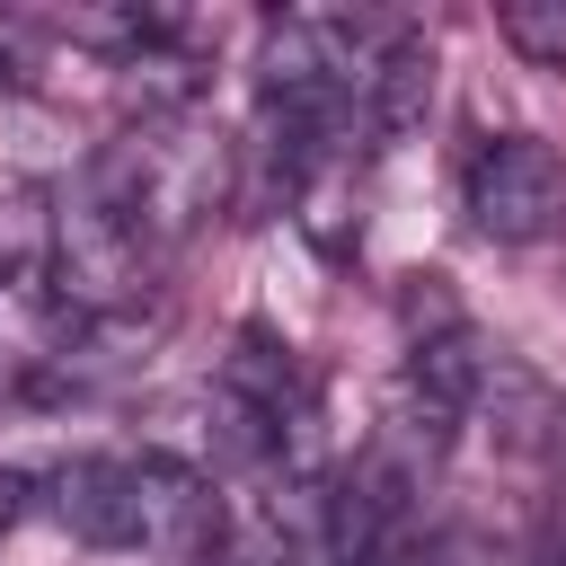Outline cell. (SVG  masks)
Wrapping results in <instances>:
<instances>
[{"mask_svg":"<svg viewBox=\"0 0 566 566\" xmlns=\"http://www.w3.org/2000/svg\"><path fill=\"white\" fill-rule=\"evenodd\" d=\"M327 566H424L407 478L354 469V478L327 495Z\"/></svg>","mask_w":566,"mask_h":566,"instance_id":"obj_4","label":"cell"},{"mask_svg":"<svg viewBox=\"0 0 566 566\" xmlns=\"http://www.w3.org/2000/svg\"><path fill=\"white\" fill-rule=\"evenodd\" d=\"M18 513H27V478H18V469H0V539L18 531Z\"/></svg>","mask_w":566,"mask_h":566,"instance_id":"obj_8","label":"cell"},{"mask_svg":"<svg viewBox=\"0 0 566 566\" xmlns=\"http://www.w3.org/2000/svg\"><path fill=\"white\" fill-rule=\"evenodd\" d=\"M469 221L504 248H531L566 221V159L539 133H495L469 150Z\"/></svg>","mask_w":566,"mask_h":566,"instance_id":"obj_2","label":"cell"},{"mask_svg":"<svg viewBox=\"0 0 566 566\" xmlns=\"http://www.w3.org/2000/svg\"><path fill=\"white\" fill-rule=\"evenodd\" d=\"M9 389H18V371H9V354H0V398H9Z\"/></svg>","mask_w":566,"mask_h":566,"instance_id":"obj_9","label":"cell"},{"mask_svg":"<svg viewBox=\"0 0 566 566\" xmlns=\"http://www.w3.org/2000/svg\"><path fill=\"white\" fill-rule=\"evenodd\" d=\"M424 88H433V44H424V35H398L389 62H380V80H371V133L398 142V133L424 115Z\"/></svg>","mask_w":566,"mask_h":566,"instance_id":"obj_6","label":"cell"},{"mask_svg":"<svg viewBox=\"0 0 566 566\" xmlns=\"http://www.w3.org/2000/svg\"><path fill=\"white\" fill-rule=\"evenodd\" d=\"M53 513L62 531L97 539V548H159V557H203L221 539V495L177 469V460H71L53 478Z\"/></svg>","mask_w":566,"mask_h":566,"instance_id":"obj_1","label":"cell"},{"mask_svg":"<svg viewBox=\"0 0 566 566\" xmlns=\"http://www.w3.org/2000/svg\"><path fill=\"white\" fill-rule=\"evenodd\" d=\"M53 239H62L53 186L0 177V292H27V283L44 274V256H53Z\"/></svg>","mask_w":566,"mask_h":566,"instance_id":"obj_5","label":"cell"},{"mask_svg":"<svg viewBox=\"0 0 566 566\" xmlns=\"http://www.w3.org/2000/svg\"><path fill=\"white\" fill-rule=\"evenodd\" d=\"M504 44L539 71H566V0H504Z\"/></svg>","mask_w":566,"mask_h":566,"instance_id":"obj_7","label":"cell"},{"mask_svg":"<svg viewBox=\"0 0 566 566\" xmlns=\"http://www.w3.org/2000/svg\"><path fill=\"white\" fill-rule=\"evenodd\" d=\"M53 256H62V292H71V310H124V301L142 292L150 230H142V221H133L106 186H88V195L62 212Z\"/></svg>","mask_w":566,"mask_h":566,"instance_id":"obj_3","label":"cell"}]
</instances>
